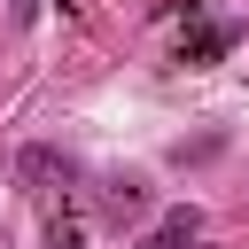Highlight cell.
<instances>
[{
  "mask_svg": "<svg viewBox=\"0 0 249 249\" xmlns=\"http://www.w3.org/2000/svg\"><path fill=\"white\" fill-rule=\"evenodd\" d=\"M31 16H39V0H16V23H31Z\"/></svg>",
  "mask_w": 249,
  "mask_h": 249,
  "instance_id": "obj_6",
  "label": "cell"
},
{
  "mask_svg": "<svg viewBox=\"0 0 249 249\" xmlns=\"http://www.w3.org/2000/svg\"><path fill=\"white\" fill-rule=\"evenodd\" d=\"M16 179H23L31 195H47V187H70L78 163H70L62 148H16Z\"/></svg>",
  "mask_w": 249,
  "mask_h": 249,
  "instance_id": "obj_1",
  "label": "cell"
},
{
  "mask_svg": "<svg viewBox=\"0 0 249 249\" xmlns=\"http://www.w3.org/2000/svg\"><path fill=\"white\" fill-rule=\"evenodd\" d=\"M241 39V23H210V31H195V39H179V62H218L226 47Z\"/></svg>",
  "mask_w": 249,
  "mask_h": 249,
  "instance_id": "obj_3",
  "label": "cell"
},
{
  "mask_svg": "<svg viewBox=\"0 0 249 249\" xmlns=\"http://www.w3.org/2000/svg\"><path fill=\"white\" fill-rule=\"evenodd\" d=\"M195 233H202V218H195V210L179 202V210H163V226H156V233H148L140 249H195Z\"/></svg>",
  "mask_w": 249,
  "mask_h": 249,
  "instance_id": "obj_2",
  "label": "cell"
},
{
  "mask_svg": "<svg viewBox=\"0 0 249 249\" xmlns=\"http://www.w3.org/2000/svg\"><path fill=\"white\" fill-rule=\"evenodd\" d=\"M47 249H86V226H78V218H54V226H47Z\"/></svg>",
  "mask_w": 249,
  "mask_h": 249,
  "instance_id": "obj_5",
  "label": "cell"
},
{
  "mask_svg": "<svg viewBox=\"0 0 249 249\" xmlns=\"http://www.w3.org/2000/svg\"><path fill=\"white\" fill-rule=\"evenodd\" d=\"M140 202H148V187H140V179H117V187H109V210H117V218H132Z\"/></svg>",
  "mask_w": 249,
  "mask_h": 249,
  "instance_id": "obj_4",
  "label": "cell"
}]
</instances>
